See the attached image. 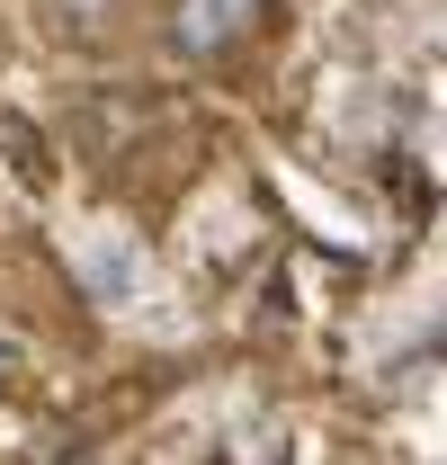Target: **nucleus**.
Returning a JSON list of instances; mask_svg holds the SVG:
<instances>
[{"label":"nucleus","mask_w":447,"mask_h":465,"mask_svg":"<svg viewBox=\"0 0 447 465\" xmlns=\"http://www.w3.org/2000/svg\"><path fill=\"white\" fill-rule=\"evenodd\" d=\"M251 9H260V0H179L170 45H179V54H224V45L251 27Z\"/></svg>","instance_id":"1"},{"label":"nucleus","mask_w":447,"mask_h":465,"mask_svg":"<svg viewBox=\"0 0 447 465\" xmlns=\"http://www.w3.org/2000/svg\"><path fill=\"white\" fill-rule=\"evenodd\" d=\"M45 9H55L63 27H99V18H108L116 0H45Z\"/></svg>","instance_id":"2"}]
</instances>
